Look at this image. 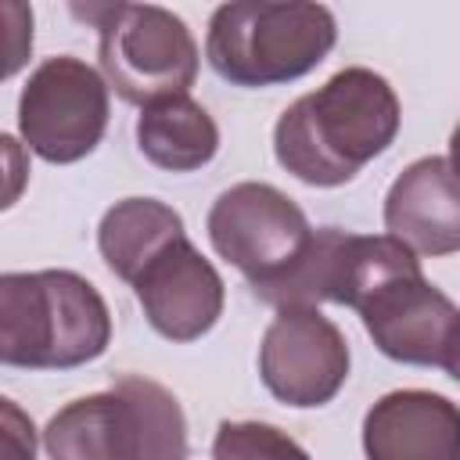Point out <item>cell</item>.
I'll return each instance as SVG.
<instances>
[{
    "label": "cell",
    "instance_id": "4fadbf2b",
    "mask_svg": "<svg viewBox=\"0 0 460 460\" xmlns=\"http://www.w3.org/2000/svg\"><path fill=\"white\" fill-rule=\"evenodd\" d=\"M137 147L151 165L165 172H194L216 158L219 126L194 97H162L140 108Z\"/></svg>",
    "mask_w": 460,
    "mask_h": 460
},
{
    "label": "cell",
    "instance_id": "9c48e42d",
    "mask_svg": "<svg viewBox=\"0 0 460 460\" xmlns=\"http://www.w3.org/2000/svg\"><path fill=\"white\" fill-rule=\"evenodd\" d=\"M133 295L147 323L169 341H194L216 327L223 316V277L216 266L190 244L176 237L165 244L133 280Z\"/></svg>",
    "mask_w": 460,
    "mask_h": 460
},
{
    "label": "cell",
    "instance_id": "3957f363",
    "mask_svg": "<svg viewBox=\"0 0 460 460\" xmlns=\"http://www.w3.org/2000/svg\"><path fill=\"white\" fill-rule=\"evenodd\" d=\"M338 25L323 4L237 0L208 18L205 58L234 86H277L313 72L334 47Z\"/></svg>",
    "mask_w": 460,
    "mask_h": 460
},
{
    "label": "cell",
    "instance_id": "30bf717a",
    "mask_svg": "<svg viewBox=\"0 0 460 460\" xmlns=\"http://www.w3.org/2000/svg\"><path fill=\"white\" fill-rule=\"evenodd\" d=\"M385 230L413 255L460 252V176L449 158L410 162L385 194Z\"/></svg>",
    "mask_w": 460,
    "mask_h": 460
},
{
    "label": "cell",
    "instance_id": "ba28073f",
    "mask_svg": "<svg viewBox=\"0 0 460 460\" xmlns=\"http://www.w3.org/2000/svg\"><path fill=\"white\" fill-rule=\"evenodd\" d=\"M349 341L320 309H277L259 345V377L288 406H323L349 377Z\"/></svg>",
    "mask_w": 460,
    "mask_h": 460
},
{
    "label": "cell",
    "instance_id": "7c38bea8",
    "mask_svg": "<svg viewBox=\"0 0 460 460\" xmlns=\"http://www.w3.org/2000/svg\"><path fill=\"white\" fill-rule=\"evenodd\" d=\"M47 460H140V417L119 392H93L61 406L43 428Z\"/></svg>",
    "mask_w": 460,
    "mask_h": 460
},
{
    "label": "cell",
    "instance_id": "5b68a950",
    "mask_svg": "<svg viewBox=\"0 0 460 460\" xmlns=\"http://www.w3.org/2000/svg\"><path fill=\"white\" fill-rule=\"evenodd\" d=\"M108 79L72 58H47L22 86L18 133L32 155L50 165L86 158L108 129Z\"/></svg>",
    "mask_w": 460,
    "mask_h": 460
},
{
    "label": "cell",
    "instance_id": "277c9868",
    "mask_svg": "<svg viewBox=\"0 0 460 460\" xmlns=\"http://www.w3.org/2000/svg\"><path fill=\"white\" fill-rule=\"evenodd\" d=\"M97 25V61L108 86L126 104L180 97L198 75V43L180 14L158 4L72 7Z\"/></svg>",
    "mask_w": 460,
    "mask_h": 460
},
{
    "label": "cell",
    "instance_id": "e0dca14e",
    "mask_svg": "<svg viewBox=\"0 0 460 460\" xmlns=\"http://www.w3.org/2000/svg\"><path fill=\"white\" fill-rule=\"evenodd\" d=\"M0 413H4V460H32L36 456L32 420L14 406V399H0Z\"/></svg>",
    "mask_w": 460,
    "mask_h": 460
},
{
    "label": "cell",
    "instance_id": "ac0fdd59",
    "mask_svg": "<svg viewBox=\"0 0 460 460\" xmlns=\"http://www.w3.org/2000/svg\"><path fill=\"white\" fill-rule=\"evenodd\" d=\"M449 165H453L456 176H460V122H456V129L449 133Z\"/></svg>",
    "mask_w": 460,
    "mask_h": 460
},
{
    "label": "cell",
    "instance_id": "8fae6325",
    "mask_svg": "<svg viewBox=\"0 0 460 460\" xmlns=\"http://www.w3.org/2000/svg\"><path fill=\"white\" fill-rule=\"evenodd\" d=\"M367 460H460V406L438 392L381 395L363 417Z\"/></svg>",
    "mask_w": 460,
    "mask_h": 460
},
{
    "label": "cell",
    "instance_id": "2e32d148",
    "mask_svg": "<svg viewBox=\"0 0 460 460\" xmlns=\"http://www.w3.org/2000/svg\"><path fill=\"white\" fill-rule=\"evenodd\" d=\"M212 460H309V453L273 424L223 420L212 438Z\"/></svg>",
    "mask_w": 460,
    "mask_h": 460
},
{
    "label": "cell",
    "instance_id": "8992f818",
    "mask_svg": "<svg viewBox=\"0 0 460 460\" xmlns=\"http://www.w3.org/2000/svg\"><path fill=\"white\" fill-rule=\"evenodd\" d=\"M208 241L244 273L252 291L284 277L313 241L305 212L273 183L244 180L223 190L208 208Z\"/></svg>",
    "mask_w": 460,
    "mask_h": 460
},
{
    "label": "cell",
    "instance_id": "d6986e66",
    "mask_svg": "<svg viewBox=\"0 0 460 460\" xmlns=\"http://www.w3.org/2000/svg\"><path fill=\"white\" fill-rule=\"evenodd\" d=\"M446 374H449L453 381H460V345H456V352H453V359H449V367H446Z\"/></svg>",
    "mask_w": 460,
    "mask_h": 460
},
{
    "label": "cell",
    "instance_id": "5bb4252c",
    "mask_svg": "<svg viewBox=\"0 0 460 460\" xmlns=\"http://www.w3.org/2000/svg\"><path fill=\"white\" fill-rule=\"evenodd\" d=\"M176 237H183V219L172 205L158 198H126L115 201L97 226V248L108 270L133 284L137 273Z\"/></svg>",
    "mask_w": 460,
    "mask_h": 460
},
{
    "label": "cell",
    "instance_id": "7a4b0ae2",
    "mask_svg": "<svg viewBox=\"0 0 460 460\" xmlns=\"http://www.w3.org/2000/svg\"><path fill=\"white\" fill-rule=\"evenodd\" d=\"M111 341L101 291L72 270L0 277V359L25 370H72Z\"/></svg>",
    "mask_w": 460,
    "mask_h": 460
},
{
    "label": "cell",
    "instance_id": "9a60e30c",
    "mask_svg": "<svg viewBox=\"0 0 460 460\" xmlns=\"http://www.w3.org/2000/svg\"><path fill=\"white\" fill-rule=\"evenodd\" d=\"M140 417V460H187V420L169 388L151 377L122 374L115 385Z\"/></svg>",
    "mask_w": 460,
    "mask_h": 460
},
{
    "label": "cell",
    "instance_id": "52a82bcc",
    "mask_svg": "<svg viewBox=\"0 0 460 460\" xmlns=\"http://www.w3.org/2000/svg\"><path fill=\"white\" fill-rule=\"evenodd\" d=\"M374 345L410 367H449L460 345V309L424 277L420 262L385 277L356 305Z\"/></svg>",
    "mask_w": 460,
    "mask_h": 460
},
{
    "label": "cell",
    "instance_id": "6da1fadb",
    "mask_svg": "<svg viewBox=\"0 0 460 460\" xmlns=\"http://www.w3.org/2000/svg\"><path fill=\"white\" fill-rule=\"evenodd\" d=\"M399 97L385 75L352 65L302 93L273 126L277 162L309 187H341L399 133Z\"/></svg>",
    "mask_w": 460,
    "mask_h": 460
}]
</instances>
